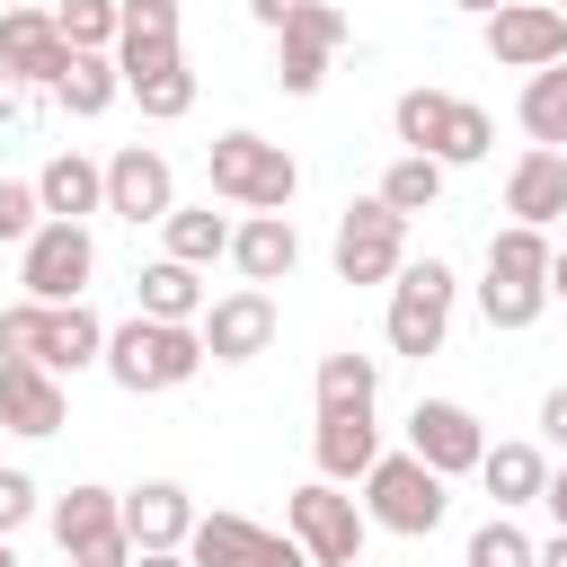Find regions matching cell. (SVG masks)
Returning <instances> with one entry per match:
<instances>
[{
    "instance_id": "1",
    "label": "cell",
    "mask_w": 567,
    "mask_h": 567,
    "mask_svg": "<svg viewBox=\"0 0 567 567\" xmlns=\"http://www.w3.org/2000/svg\"><path fill=\"white\" fill-rule=\"evenodd\" d=\"M106 372H115V390H133V399H151V390H177V381H195L204 372V337H195V319H124V328H106V354H97Z\"/></svg>"
},
{
    "instance_id": "2",
    "label": "cell",
    "mask_w": 567,
    "mask_h": 567,
    "mask_svg": "<svg viewBox=\"0 0 567 567\" xmlns=\"http://www.w3.org/2000/svg\"><path fill=\"white\" fill-rule=\"evenodd\" d=\"M0 354H27L44 372H80L106 354V319L89 301H18V310H0Z\"/></svg>"
},
{
    "instance_id": "3",
    "label": "cell",
    "mask_w": 567,
    "mask_h": 567,
    "mask_svg": "<svg viewBox=\"0 0 567 567\" xmlns=\"http://www.w3.org/2000/svg\"><path fill=\"white\" fill-rule=\"evenodd\" d=\"M390 124H399L408 151H425V159H443V168H470V159H487V142H496L487 106L443 97V89H408V97L390 106Z\"/></svg>"
},
{
    "instance_id": "4",
    "label": "cell",
    "mask_w": 567,
    "mask_h": 567,
    "mask_svg": "<svg viewBox=\"0 0 567 567\" xmlns=\"http://www.w3.org/2000/svg\"><path fill=\"white\" fill-rule=\"evenodd\" d=\"M204 168H213V195H230V204H248V213H284L292 186H301L292 151L266 142V133H221V142L204 151Z\"/></svg>"
},
{
    "instance_id": "5",
    "label": "cell",
    "mask_w": 567,
    "mask_h": 567,
    "mask_svg": "<svg viewBox=\"0 0 567 567\" xmlns=\"http://www.w3.org/2000/svg\"><path fill=\"white\" fill-rule=\"evenodd\" d=\"M363 523L425 540V532L443 523V478H434L416 452H381V461L363 470Z\"/></svg>"
},
{
    "instance_id": "6",
    "label": "cell",
    "mask_w": 567,
    "mask_h": 567,
    "mask_svg": "<svg viewBox=\"0 0 567 567\" xmlns=\"http://www.w3.org/2000/svg\"><path fill=\"white\" fill-rule=\"evenodd\" d=\"M452 266L443 257H416V266H399V284H390V354H443V328H452Z\"/></svg>"
},
{
    "instance_id": "7",
    "label": "cell",
    "mask_w": 567,
    "mask_h": 567,
    "mask_svg": "<svg viewBox=\"0 0 567 567\" xmlns=\"http://www.w3.org/2000/svg\"><path fill=\"white\" fill-rule=\"evenodd\" d=\"M89 275H97V239H89V221H35V230H27V248H18V284H27V301H80Z\"/></svg>"
},
{
    "instance_id": "8",
    "label": "cell",
    "mask_w": 567,
    "mask_h": 567,
    "mask_svg": "<svg viewBox=\"0 0 567 567\" xmlns=\"http://www.w3.org/2000/svg\"><path fill=\"white\" fill-rule=\"evenodd\" d=\"M284 532L301 540V558H310V567H354V558H363V505H354V496H337V478L292 487Z\"/></svg>"
},
{
    "instance_id": "9",
    "label": "cell",
    "mask_w": 567,
    "mask_h": 567,
    "mask_svg": "<svg viewBox=\"0 0 567 567\" xmlns=\"http://www.w3.org/2000/svg\"><path fill=\"white\" fill-rule=\"evenodd\" d=\"M328 257H337V284H390L408 266V221L381 195H363V204L337 213V248Z\"/></svg>"
},
{
    "instance_id": "10",
    "label": "cell",
    "mask_w": 567,
    "mask_h": 567,
    "mask_svg": "<svg viewBox=\"0 0 567 567\" xmlns=\"http://www.w3.org/2000/svg\"><path fill=\"white\" fill-rule=\"evenodd\" d=\"M53 540L71 567H133V540H124V514H115V487H71L53 505Z\"/></svg>"
},
{
    "instance_id": "11",
    "label": "cell",
    "mask_w": 567,
    "mask_h": 567,
    "mask_svg": "<svg viewBox=\"0 0 567 567\" xmlns=\"http://www.w3.org/2000/svg\"><path fill=\"white\" fill-rule=\"evenodd\" d=\"M346 44V18L328 9V0H301L284 27H275V80H284V97H310L319 80H328V53Z\"/></svg>"
},
{
    "instance_id": "12",
    "label": "cell",
    "mask_w": 567,
    "mask_h": 567,
    "mask_svg": "<svg viewBox=\"0 0 567 567\" xmlns=\"http://www.w3.org/2000/svg\"><path fill=\"white\" fill-rule=\"evenodd\" d=\"M408 452H416L434 478H461V470H478L487 425H478L461 399H416V408H408Z\"/></svg>"
},
{
    "instance_id": "13",
    "label": "cell",
    "mask_w": 567,
    "mask_h": 567,
    "mask_svg": "<svg viewBox=\"0 0 567 567\" xmlns=\"http://www.w3.org/2000/svg\"><path fill=\"white\" fill-rule=\"evenodd\" d=\"M487 53L505 71H540V62H567V18L549 0H496L487 9Z\"/></svg>"
},
{
    "instance_id": "14",
    "label": "cell",
    "mask_w": 567,
    "mask_h": 567,
    "mask_svg": "<svg viewBox=\"0 0 567 567\" xmlns=\"http://www.w3.org/2000/svg\"><path fill=\"white\" fill-rule=\"evenodd\" d=\"M195 337H204V354H213V363H257V354L275 346V301H266V284H248V292H221V301H204Z\"/></svg>"
},
{
    "instance_id": "15",
    "label": "cell",
    "mask_w": 567,
    "mask_h": 567,
    "mask_svg": "<svg viewBox=\"0 0 567 567\" xmlns=\"http://www.w3.org/2000/svg\"><path fill=\"white\" fill-rule=\"evenodd\" d=\"M168 204H177V168H168L159 151L124 142V151L106 159V213L142 230V221H168Z\"/></svg>"
},
{
    "instance_id": "16",
    "label": "cell",
    "mask_w": 567,
    "mask_h": 567,
    "mask_svg": "<svg viewBox=\"0 0 567 567\" xmlns=\"http://www.w3.org/2000/svg\"><path fill=\"white\" fill-rule=\"evenodd\" d=\"M62 62H71V44H62L53 9H0V71L18 89H53Z\"/></svg>"
},
{
    "instance_id": "17",
    "label": "cell",
    "mask_w": 567,
    "mask_h": 567,
    "mask_svg": "<svg viewBox=\"0 0 567 567\" xmlns=\"http://www.w3.org/2000/svg\"><path fill=\"white\" fill-rule=\"evenodd\" d=\"M168 62H186L177 53V0H115V71L142 80Z\"/></svg>"
},
{
    "instance_id": "18",
    "label": "cell",
    "mask_w": 567,
    "mask_h": 567,
    "mask_svg": "<svg viewBox=\"0 0 567 567\" xmlns=\"http://www.w3.org/2000/svg\"><path fill=\"white\" fill-rule=\"evenodd\" d=\"M115 514H124L133 549H186V532H195V496L177 478H142L133 496H115Z\"/></svg>"
},
{
    "instance_id": "19",
    "label": "cell",
    "mask_w": 567,
    "mask_h": 567,
    "mask_svg": "<svg viewBox=\"0 0 567 567\" xmlns=\"http://www.w3.org/2000/svg\"><path fill=\"white\" fill-rule=\"evenodd\" d=\"M0 425L9 434H62V372L0 354Z\"/></svg>"
},
{
    "instance_id": "20",
    "label": "cell",
    "mask_w": 567,
    "mask_h": 567,
    "mask_svg": "<svg viewBox=\"0 0 567 567\" xmlns=\"http://www.w3.org/2000/svg\"><path fill=\"white\" fill-rule=\"evenodd\" d=\"M310 452H319V478H363L372 461H381V425H372V408H319V434H310Z\"/></svg>"
},
{
    "instance_id": "21",
    "label": "cell",
    "mask_w": 567,
    "mask_h": 567,
    "mask_svg": "<svg viewBox=\"0 0 567 567\" xmlns=\"http://www.w3.org/2000/svg\"><path fill=\"white\" fill-rule=\"evenodd\" d=\"M505 213L514 221H532V230H549L558 213H567V151H523L514 159V177H505Z\"/></svg>"
},
{
    "instance_id": "22",
    "label": "cell",
    "mask_w": 567,
    "mask_h": 567,
    "mask_svg": "<svg viewBox=\"0 0 567 567\" xmlns=\"http://www.w3.org/2000/svg\"><path fill=\"white\" fill-rule=\"evenodd\" d=\"M230 266H239L248 284H284V275L301 266V239H292V221H284V213H248V221L230 230Z\"/></svg>"
},
{
    "instance_id": "23",
    "label": "cell",
    "mask_w": 567,
    "mask_h": 567,
    "mask_svg": "<svg viewBox=\"0 0 567 567\" xmlns=\"http://www.w3.org/2000/svg\"><path fill=\"white\" fill-rule=\"evenodd\" d=\"M35 204H44V221L106 213V168H97V159H80V151H62V159H44V177H35Z\"/></svg>"
},
{
    "instance_id": "24",
    "label": "cell",
    "mask_w": 567,
    "mask_h": 567,
    "mask_svg": "<svg viewBox=\"0 0 567 567\" xmlns=\"http://www.w3.org/2000/svg\"><path fill=\"white\" fill-rule=\"evenodd\" d=\"M478 478H487L496 514H514V505H540L549 461H540V443H487V452H478Z\"/></svg>"
},
{
    "instance_id": "25",
    "label": "cell",
    "mask_w": 567,
    "mask_h": 567,
    "mask_svg": "<svg viewBox=\"0 0 567 567\" xmlns=\"http://www.w3.org/2000/svg\"><path fill=\"white\" fill-rule=\"evenodd\" d=\"M275 532L266 523H248V514H195V532H186V558L195 567H257V549H266Z\"/></svg>"
},
{
    "instance_id": "26",
    "label": "cell",
    "mask_w": 567,
    "mask_h": 567,
    "mask_svg": "<svg viewBox=\"0 0 567 567\" xmlns=\"http://www.w3.org/2000/svg\"><path fill=\"white\" fill-rule=\"evenodd\" d=\"M53 97H62L71 115H106V106L124 97V71H115V53H71V62H62V80H53Z\"/></svg>"
},
{
    "instance_id": "27",
    "label": "cell",
    "mask_w": 567,
    "mask_h": 567,
    "mask_svg": "<svg viewBox=\"0 0 567 567\" xmlns=\"http://www.w3.org/2000/svg\"><path fill=\"white\" fill-rule=\"evenodd\" d=\"M168 257L177 266H213V257H230V221L213 213V204H168Z\"/></svg>"
},
{
    "instance_id": "28",
    "label": "cell",
    "mask_w": 567,
    "mask_h": 567,
    "mask_svg": "<svg viewBox=\"0 0 567 567\" xmlns=\"http://www.w3.org/2000/svg\"><path fill=\"white\" fill-rule=\"evenodd\" d=\"M487 284H549V230L505 221V230L487 239Z\"/></svg>"
},
{
    "instance_id": "29",
    "label": "cell",
    "mask_w": 567,
    "mask_h": 567,
    "mask_svg": "<svg viewBox=\"0 0 567 567\" xmlns=\"http://www.w3.org/2000/svg\"><path fill=\"white\" fill-rule=\"evenodd\" d=\"M514 115H523V133H532L540 151H558V142H567V62H540V71L523 80V106H514Z\"/></svg>"
},
{
    "instance_id": "30",
    "label": "cell",
    "mask_w": 567,
    "mask_h": 567,
    "mask_svg": "<svg viewBox=\"0 0 567 567\" xmlns=\"http://www.w3.org/2000/svg\"><path fill=\"white\" fill-rule=\"evenodd\" d=\"M204 284H195V266H177V257H159V266H142V319H204Z\"/></svg>"
},
{
    "instance_id": "31",
    "label": "cell",
    "mask_w": 567,
    "mask_h": 567,
    "mask_svg": "<svg viewBox=\"0 0 567 567\" xmlns=\"http://www.w3.org/2000/svg\"><path fill=\"white\" fill-rule=\"evenodd\" d=\"M381 204L408 221V213H434L443 204V159H425V151H408V159H390V177H381Z\"/></svg>"
},
{
    "instance_id": "32",
    "label": "cell",
    "mask_w": 567,
    "mask_h": 567,
    "mask_svg": "<svg viewBox=\"0 0 567 567\" xmlns=\"http://www.w3.org/2000/svg\"><path fill=\"white\" fill-rule=\"evenodd\" d=\"M372 399H381L372 354H319V408H372Z\"/></svg>"
},
{
    "instance_id": "33",
    "label": "cell",
    "mask_w": 567,
    "mask_h": 567,
    "mask_svg": "<svg viewBox=\"0 0 567 567\" xmlns=\"http://www.w3.org/2000/svg\"><path fill=\"white\" fill-rule=\"evenodd\" d=\"M53 27L71 53H115V0H53Z\"/></svg>"
},
{
    "instance_id": "34",
    "label": "cell",
    "mask_w": 567,
    "mask_h": 567,
    "mask_svg": "<svg viewBox=\"0 0 567 567\" xmlns=\"http://www.w3.org/2000/svg\"><path fill=\"white\" fill-rule=\"evenodd\" d=\"M133 97H142V115H159V124H177L186 106H195V71L186 62H168V71H142V80H124Z\"/></svg>"
},
{
    "instance_id": "35",
    "label": "cell",
    "mask_w": 567,
    "mask_h": 567,
    "mask_svg": "<svg viewBox=\"0 0 567 567\" xmlns=\"http://www.w3.org/2000/svg\"><path fill=\"white\" fill-rule=\"evenodd\" d=\"M461 567H532V532L505 523V514H487V523L470 532V558H461Z\"/></svg>"
},
{
    "instance_id": "36",
    "label": "cell",
    "mask_w": 567,
    "mask_h": 567,
    "mask_svg": "<svg viewBox=\"0 0 567 567\" xmlns=\"http://www.w3.org/2000/svg\"><path fill=\"white\" fill-rule=\"evenodd\" d=\"M44 221V204H35V186H18V177H0V239H18L27 248V230Z\"/></svg>"
},
{
    "instance_id": "37",
    "label": "cell",
    "mask_w": 567,
    "mask_h": 567,
    "mask_svg": "<svg viewBox=\"0 0 567 567\" xmlns=\"http://www.w3.org/2000/svg\"><path fill=\"white\" fill-rule=\"evenodd\" d=\"M27 514H35V478L27 470H0V532H18Z\"/></svg>"
},
{
    "instance_id": "38",
    "label": "cell",
    "mask_w": 567,
    "mask_h": 567,
    "mask_svg": "<svg viewBox=\"0 0 567 567\" xmlns=\"http://www.w3.org/2000/svg\"><path fill=\"white\" fill-rule=\"evenodd\" d=\"M540 434H549V443H558V452H567V381H558V390H549V399H540Z\"/></svg>"
},
{
    "instance_id": "39",
    "label": "cell",
    "mask_w": 567,
    "mask_h": 567,
    "mask_svg": "<svg viewBox=\"0 0 567 567\" xmlns=\"http://www.w3.org/2000/svg\"><path fill=\"white\" fill-rule=\"evenodd\" d=\"M257 567H310V558H301V540H292V532H275V540L257 549Z\"/></svg>"
},
{
    "instance_id": "40",
    "label": "cell",
    "mask_w": 567,
    "mask_h": 567,
    "mask_svg": "<svg viewBox=\"0 0 567 567\" xmlns=\"http://www.w3.org/2000/svg\"><path fill=\"white\" fill-rule=\"evenodd\" d=\"M540 505H549V514H558V532H567V461L540 478Z\"/></svg>"
},
{
    "instance_id": "41",
    "label": "cell",
    "mask_w": 567,
    "mask_h": 567,
    "mask_svg": "<svg viewBox=\"0 0 567 567\" xmlns=\"http://www.w3.org/2000/svg\"><path fill=\"white\" fill-rule=\"evenodd\" d=\"M292 9H301V0H248V18H257V27H284Z\"/></svg>"
},
{
    "instance_id": "42",
    "label": "cell",
    "mask_w": 567,
    "mask_h": 567,
    "mask_svg": "<svg viewBox=\"0 0 567 567\" xmlns=\"http://www.w3.org/2000/svg\"><path fill=\"white\" fill-rule=\"evenodd\" d=\"M18 106H27V89H18L9 71H0V124H18Z\"/></svg>"
},
{
    "instance_id": "43",
    "label": "cell",
    "mask_w": 567,
    "mask_h": 567,
    "mask_svg": "<svg viewBox=\"0 0 567 567\" xmlns=\"http://www.w3.org/2000/svg\"><path fill=\"white\" fill-rule=\"evenodd\" d=\"M532 567H567V532L558 540H532Z\"/></svg>"
},
{
    "instance_id": "44",
    "label": "cell",
    "mask_w": 567,
    "mask_h": 567,
    "mask_svg": "<svg viewBox=\"0 0 567 567\" xmlns=\"http://www.w3.org/2000/svg\"><path fill=\"white\" fill-rule=\"evenodd\" d=\"M133 567H195L186 549H133Z\"/></svg>"
},
{
    "instance_id": "45",
    "label": "cell",
    "mask_w": 567,
    "mask_h": 567,
    "mask_svg": "<svg viewBox=\"0 0 567 567\" xmlns=\"http://www.w3.org/2000/svg\"><path fill=\"white\" fill-rule=\"evenodd\" d=\"M549 301H567V248H549Z\"/></svg>"
},
{
    "instance_id": "46",
    "label": "cell",
    "mask_w": 567,
    "mask_h": 567,
    "mask_svg": "<svg viewBox=\"0 0 567 567\" xmlns=\"http://www.w3.org/2000/svg\"><path fill=\"white\" fill-rule=\"evenodd\" d=\"M0 567H18V549H9V532H0Z\"/></svg>"
},
{
    "instance_id": "47",
    "label": "cell",
    "mask_w": 567,
    "mask_h": 567,
    "mask_svg": "<svg viewBox=\"0 0 567 567\" xmlns=\"http://www.w3.org/2000/svg\"><path fill=\"white\" fill-rule=\"evenodd\" d=\"M452 9H478V18H487V9H496V0H452Z\"/></svg>"
},
{
    "instance_id": "48",
    "label": "cell",
    "mask_w": 567,
    "mask_h": 567,
    "mask_svg": "<svg viewBox=\"0 0 567 567\" xmlns=\"http://www.w3.org/2000/svg\"><path fill=\"white\" fill-rule=\"evenodd\" d=\"M9 9H53V0H9Z\"/></svg>"
},
{
    "instance_id": "49",
    "label": "cell",
    "mask_w": 567,
    "mask_h": 567,
    "mask_svg": "<svg viewBox=\"0 0 567 567\" xmlns=\"http://www.w3.org/2000/svg\"><path fill=\"white\" fill-rule=\"evenodd\" d=\"M558 18H567V0H558Z\"/></svg>"
}]
</instances>
